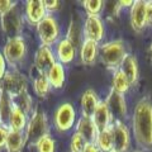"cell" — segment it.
<instances>
[{
	"mask_svg": "<svg viewBox=\"0 0 152 152\" xmlns=\"http://www.w3.org/2000/svg\"><path fill=\"white\" fill-rule=\"evenodd\" d=\"M27 145L24 132L9 131L4 150L7 152H22Z\"/></svg>",
	"mask_w": 152,
	"mask_h": 152,
	"instance_id": "23",
	"label": "cell"
},
{
	"mask_svg": "<svg viewBox=\"0 0 152 152\" xmlns=\"http://www.w3.org/2000/svg\"><path fill=\"white\" fill-rule=\"evenodd\" d=\"M15 4V1H10V0H0V17L10 10Z\"/></svg>",
	"mask_w": 152,
	"mask_h": 152,
	"instance_id": "34",
	"label": "cell"
},
{
	"mask_svg": "<svg viewBox=\"0 0 152 152\" xmlns=\"http://www.w3.org/2000/svg\"><path fill=\"white\" fill-rule=\"evenodd\" d=\"M91 119H93L98 131H103L113 124V117H112L110 112H109L107 103L104 100L99 102L98 107L95 108V110L91 115Z\"/></svg>",
	"mask_w": 152,
	"mask_h": 152,
	"instance_id": "16",
	"label": "cell"
},
{
	"mask_svg": "<svg viewBox=\"0 0 152 152\" xmlns=\"http://www.w3.org/2000/svg\"><path fill=\"white\" fill-rule=\"evenodd\" d=\"M133 152H145V151H142V150H134Z\"/></svg>",
	"mask_w": 152,
	"mask_h": 152,
	"instance_id": "41",
	"label": "cell"
},
{
	"mask_svg": "<svg viewBox=\"0 0 152 152\" xmlns=\"http://www.w3.org/2000/svg\"><path fill=\"white\" fill-rule=\"evenodd\" d=\"M99 102H100V100H99V98H98V94L95 93L93 89L85 90L84 94L81 95V100H80L83 117L91 118L93 113L95 110V108L98 107Z\"/></svg>",
	"mask_w": 152,
	"mask_h": 152,
	"instance_id": "21",
	"label": "cell"
},
{
	"mask_svg": "<svg viewBox=\"0 0 152 152\" xmlns=\"http://www.w3.org/2000/svg\"><path fill=\"white\" fill-rule=\"evenodd\" d=\"M99 55H100V60L103 65L108 70H110L112 72L115 70H119L122 61L127 55L124 42L122 39L105 42L104 45H102L100 50H99Z\"/></svg>",
	"mask_w": 152,
	"mask_h": 152,
	"instance_id": "4",
	"label": "cell"
},
{
	"mask_svg": "<svg viewBox=\"0 0 152 152\" xmlns=\"http://www.w3.org/2000/svg\"><path fill=\"white\" fill-rule=\"evenodd\" d=\"M34 67L38 71V74H46L50 67L56 62L55 52L52 47L39 46L34 53Z\"/></svg>",
	"mask_w": 152,
	"mask_h": 152,
	"instance_id": "13",
	"label": "cell"
},
{
	"mask_svg": "<svg viewBox=\"0 0 152 152\" xmlns=\"http://www.w3.org/2000/svg\"><path fill=\"white\" fill-rule=\"evenodd\" d=\"M110 152H117V151H115V150H113V151H110Z\"/></svg>",
	"mask_w": 152,
	"mask_h": 152,
	"instance_id": "42",
	"label": "cell"
},
{
	"mask_svg": "<svg viewBox=\"0 0 152 152\" xmlns=\"http://www.w3.org/2000/svg\"><path fill=\"white\" fill-rule=\"evenodd\" d=\"M37 36L42 46L52 47L61 39V29L58 20L55 15L47 14L42 20L36 26Z\"/></svg>",
	"mask_w": 152,
	"mask_h": 152,
	"instance_id": "5",
	"label": "cell"
},
{
	"mask_svg": "<svg viewBox=\"0 0 152 152\" xmlns=\"http://www.w3.org/2000/svg\"><path fill=\"white\" fill-rule=\"evenodd\" d=\"M28 122V115L20 110L18 107L14 105L12 109V113L9 115V119L7 123V127L9 131H18V132H24L26 126Z\"/></svg>",
	"mask_w": 152,
	"mask_h": 152,
	"instance_id": "22",
	"label": "cell"
},
{
	"mask_svg": "<svg viewBox=\"0 0 152 152\" xmlns=\"http://www.w3.org/2000/svg\"><path fill=\"white\" fill-rule=\"evenodd\" d=\"M131 26L136 32H142L147 27L146 23V1L143 0H137L133 1L129 13Z\"/></svg>",
	"mask_w": 152,
	"mask_h": 152,
	"instance_id": "14",
	"label": "cell"
},
{
	"mask_svg": "<svg viewBox=\"0 0 152 152\" xmlns=\"http://www.w3.org/2000/svg\"><path fill=\"white\" fill-rule=\"evenodd\" d=\"M46 15L47 12L42 0H28L26 1L23 18H24V22L27 24L36 27Z\"/></svg>",
	"mask_w": 152,
	"mask_h": 152,
	"instance_id": "12",
	"label": "cell"
},
{
	"mask_svg": "<svg viewBox=\"0 0 152 152\" xmlns=\"http://www.w3.org/2000/svg\"><path fill=\"white\" fill-rule=\"evenodd\" d=\"M66 39H69L71 43L76 47H80L84 41V36H83V26L80 24L79 19L72 18L70 22V26L67 28V34H66Z\"/></svg>",
	"mask_w": 152,
	"mask_h": 152,
	"instance_id": "25",
	"label": "cell"
},
{
	"mask_svg": "<svg viewBox=\"0 0 152 152\" xmlns=\"http://www.w3.org/2000/svg\"><path fill=\"white\" fill-rule=\"evenodd\" d=\"M94 145L102 152H110L114 150V138H113L112 126L98 132V136H96V140H95Z\"/></svg>",
	"mask_w": 152,
	"mask_h": 152,
	"instance_id": "24",
	"label": "cell"
},
{
	"mask_svg": "<svg viewBox=\"0 0 152 152\" xmlns=\"http://www.w3.org/2000/svg\"><path fill=\"white\" fill-rule=\"evenodd\" d=\"M75 56H76V48L69 39L61 38V39L56 43L55 57H56L57 62H60L64 66L70 65L75 60Z\"/></svg>",
	"mask_w": 152,
	"mask_h": 152,
	"instance_id": "15",
	"label": "cell"
},
{
	"mask_svg": "<svg viewBox=\"0 0 152 152\" xmlns=\"http://www.w3.org/2000/svg\"><path fill=\"white\" fill-rule=\"evenodd\" d=\"M76 123V110L71 103L60 104L53 114L55 128L61 133L72 129Z\"/></svg>",
	"mask_w": 152,
	"mask_h": 152,
	"instance_id": "8",
	"label": "cell"
},
{
	"mask_svg": "<svg viewBox=\"0 0 152 152\" xmlns=\"http://www.w3.org/2000/svg\"><path fill=\"white\" fill-rule=\"evenodd\" d=\"M132 131L137 146L142 151L152 150V100L142 98L136 104L132 118Z\"/></svg>",
	"mask_w": 152,
	"mask_h": 152,
	"instance_id": "1",
	"label": "cell"
},
{
	"mask_svg": "<svg viewBox=\"0 0 152 152\" xmlns=\"http://www.w3.org/2000/svg\"><path fill=\"white\" fill-rule=\"evenodd\" d=\"M86 141H85L79 133H74L70 141V152H83Z\"/></svg>",
	"mask_w": 152,
	"mask_h": 152,
	"instance_id": "32",
	"label": "cell"
},
{
	"mask_svg": "<svg viewBox=\"0 0 152 152\" xmlns=\"http://www.w3.org/2000/svg\"><path fill=\"white\" fill-rule=\"evenodd\" d=\"M118 5H119L121 8H131L133 5V1H119L118 3Z\"/></svg>",
	"mask_w": 152,
	"mask_h": 152,
	"instance_id": "39",
	"label": "cell"
},
{
	"mask_svg": "<svg viewBox=\"0 0 152 152\" xmlns=\"http://www.w3.org/2000/svg\"><path fill=\"white\" fill-rule=\"evenodd\" d=\"M42 1H43V5H45L47 14L53 15V13L60 9V1L58 0H42Z\"/></svg>",
	"mask_w": 152,
	"mask_h": 152,
	"instance_id": "33",
	"label": "cell"
},
{
	"mask_svg": "<svg viewBox=\"0 0 152 152\" xmlns=\"http://www.w3.org/2000/svg\"><path fill=\"white\" fill-rule=\"evenodd\" d=\"M114 150L117 152H128L131 148V131L123 122L114 121L112 124Z\"/></svg>",
	"mask_w": 152,
	"mask_h": 152,
	"instance_id": "11",
	"label": "cell"
},
{
	"mask_svg": "<svg viewBox=\"0 0 152 152\" xmlns=\"http://www.w3.org/2000/svg\"><path fill=\"white\" fill-rule=\"evenodd\" d=\"M0 88L14 99L18 95L28 91V79L18 69H8L0 81Z\"/></svg>",
	"mask_w": 152,
	"mask_h": 152,
	"instance_id": "7",
	"label": "cell"
},
{
	"mask_svg": "<svg viewBox=\"0 0 152 152\" xmlns=\"http://www.w3.org/2000/svg\"><path fill=\"white\" fill-rule=\"evenodd\" d=\"M119 70L122 71V74L126 76L127 80L129 81L131 86L136 85L138 81V62L137 58L131 53H127L123 58L122 64L119 66Z\"/></svg>",
	"mask_w": 152,
	"mask_h": 152,
	"instance_id": "18",
	"label": "cell"
},
{
	"mask_svg": "<svg viewBox=\"0 0 152 152\" xmlns=\"http://www.w3.org/2000/svg\"><path fill=\"white\" fill-rule=\"evenodd\" d=\"M83 152H100V151L98 150V147L95 146L94 143H86L85 147H84Z\"/></svg>",
	"mask_w": 152,
	"mask_h": 152,
	"instance_id": "38",
	"label": "cell"
},
{
	"mask_svg": "<svg viewBox=\"0 0 152 152\" xmlns=\"http://www.w3.org/2000/svg\"><path fill=\"white\" fill-rule=\"evenodd\" d=\"M0 126H1V122H0Z\"/></svg>",
	"mask_w": 152,
	"mask_h": 152,
	"instance_id": "43",
	"label": "cell"
},
{
	"mask_svg": "<svg viewBox=\"0 0 152 152\" xmlns=\"http://www.w3.org/2000/svg\"><path fill=\"white\" fill-rule=\"evenodd\" d=\"M76 133H79L83 138L86 141V143H94L95 140H96L98 136V129L95 127L94 122L91 118L88 117H80L77 121H76Z\"/></svg>",
	"mask_w": 152,
	"mask_h": 152,
	"instance_id": "17",
	"label": "cell"
},
{
	"mask_svg": "<svg viewBox=\"0 0 152 152\" xmlns=\"http://www.w3.org/2000/svg\"><path fill=\"white\" fill-rule=\"evenodd\" d=\"M83 7L88 15L100 17V13L104 8V1L102 0H84Z\"/></svg>",
	"mask_w": 152,
	"mask_h": 152,
	"instance_id": "30",
	"label": "cell"
},
{
	"mask_svg": "<svg viewBox=\"0 0 152 152\" xmlns=\"http://www.w3.org/2000/svg\"><path fill=\"white\" fill-rule=\"evenodd\" d=\"M104 102L107 103L113 119H115L118 122H123L127 118L128 108H127V102H126L124 95L118 94L115 91H113V90H110Z\"/></svg>",
	"mask_w": 152,
	"mask_h": 152,
	"instance_id": "10",
	"label": "cell"
},
{
	"mask_svg": "<svg viewBox=\"0 0 152 152\" xmlns=\"http://www.w3.org/2000/svg\"><path fill=\"white\" fill-rule=\"evenodd\" d=\"M8 127L5 126H0V151L4 150L5 147V141H7V137H8Z\"/></svg>",
	"mask_w": 152,
	"mask_h": 152,
	"instance_id": "35",
	"label": "cell"
},
{
	"mask_svg": "<svg viewBox=\"0 0 152 152\" xmlns=\"http://www.w3.org/2000/svg\"><path fill=\"white\" fill-rule=\"evenodd\" d=\"M33 91L38 98H46L51 91V85L46 74H37L33 79Z\"/></svg>",
	"mask_w": 152,
	"mask_h": 152,
	"instance_id": "28",
	"label": "cell"
},
{
	"mask_svg": "<svg viewBox=\"0 0 152 152\" xmlns=\"http://www.w3.org/2000/svg\"><path fill=\"white\" fill-rule=\"evenodd\" d=\"M0 28L7 38L23 36L22 33L24 28V18L18 7V3L9 12L0 17Z\"/></svg>",
	"mask_w": 152,
	"mask_h": 152,
	"instance_id": "6",
	"label": "cell"
},
{
	"mask_svg": "<svg viewBox=\"0 0 152 152\" xmlns=\"http://www.w3.org/2000/svg\"><path fill=\"white\" fill-rule=\"evenodd\" d=\"M46 76L48 79L51 89H62L65 85V80H66L65 66L56 61L50 67V70L46 72Z\"/></svg>",
	"mask_w": 152,
	"mask_h": 152,
	"instance_id": "20",
	"label": "cell"
},
{
	"mask_svg": "<svg viewBox=\"0 0 152 152\" xmlns=\"http://www.w3.org/2000/svg\"><path fill=\"white\" fill-rule=\"evenodd\" d=\"M47 134H50L48 117L42 109H34L28 117V122L24 129L27 145L36 146L37 142Z\"/></svg>",
	"mask_w": 152,
	"mask_h": 152,
	"instance_id": "2",
	"label": "cell"
},
{
	"mask_svg": "<svg viewBox=\"0 0 152 152\" xmlns=\"http://www.w3.org/2000/svg\"><path fill=\"white\" fill-rule=\"evenodd\" d=\"M7 71H8V65L5 62V58H4L1 51H0V81L3 80V77H4V75H5Z\"/></svg>",
	"mask_w": 152,
	"mask_h": 152,
	"instance_id": "36",
	"label": "cell"
},
{
	"mask_svg": "<svg viewBox=\"0 0 152 152\" xmlns=\"http://www.w3.org/2000/svg\"><path fill=\"white\" fill-rule=\"evenodd\" d=\"M105 34V27L100 17L88 15L83 24V36L84 39H90L94 42H100Z\"/></svg>",
	"mask_w": 152,
	"mask_h": 152,
	"instance_id": "9",
	"label": "cell"
},
{
	"mask_svg": "<svg viewBox=\"0 0 152 152\" xmlns=\"http://www.w3.org/2000/svg\"><path fill=\"white\" fill-rule=\"evenodd\" d=\"M148 51H150V57H151V61H152V43L150 45V50Z\"/></svg>",
	"mask_w": 152,
	"mask_h": 152,
	"instance_id": "40",
	"label": "cell"
},
{
	"mask_svg": "<svg viewBox=\"0 0 152 152\" xmlns=\"http://www.w3.org/2000/svg\"><path fill=\"white\" fill-rule=\"evenodd\" d=\"M13 107H14L13 98L0 88V122H1V126L7 127Z\"/></svg>",
	"mask_w": 152,
	"mask_h": 152,
	"instance_id": "26",
	"label": "cell"
},
{
	"mask_svg": "<svg viewBox=\"0 0 152 152\" xmlns=\"http://www.w3.org/2000/svg\"><path fill=\"white\" fill-rule=\"evenodd\" d=\"M37 152H56V141L51 134L42 137L36 143Z\"/></svg>",
	"mask_w": 152,
	"mask_h": 152,
	"instance_id": "31",
	"label": "cell"
},
{
	"mask_svg": "<svg viewBox=\"0 0 152 152\" xmlns=\"http://www.w3.org/2000/svg\"><path fill=\"white\" fill-rule=\"evenodd\" d=\"M1 53L5 58L8 69H18L23 65L28 55L27 41L23 36L7 38Z\"/></svg>",
	"mask_w": 152,
	"mask_h": 152,
	"instance_id": "3",
	"label": "cell"
},
{
	"mask_svg": "<svg viewBox=\"0 0 152 152\" xmlns=\"http://www.w3.org/2000/svg\"><path fill=\"white\" fill-rule=\"evenodd\" d=\"M146 23L152 26V1H146Z\"/></svg>",
	"mask_w": 152,
	"mask_h": 152,
	"instance_id": "37",
	"label": "cell"
},
{
	"mask_svg": "<svg viewBox=\"0 0 152 152\" xmlns=\"http://www.w3.org/2000/svg\"><path fill=\"white\" fill-rule=\"evenodd\" d=\"M131 89V84L127 80V77L122 74L121 70H115L113 71V79H112V89L113 91H115L118 94L124 95L126 93L129 91Z\"/></svg>",
	"mask_w": 152,
	"mask_h": 152,
	"instance_id": "27",
	"label": "cell"
},
{
	"mask_svg": "<svg viewBox=\"0 0 152 152\" xmlns=\"http://www.w3.org/2000/svg\"><path fill=\"white\" fill-rule=\"evenodd\" d=\"M13 102H14V105L18 107L20 110L24 112L28 117H29L32 114V112L34 110V107H33V99H32L31 94L28 91L18 95L17 98L13 99Z\"/></svg>",
	"mask_w": 152,
	"mask_h": 152,
	"instance_id": "29",
	"label": "cell"
},
{
	"mask_svg": "<svg viewBox=\"0 0 152 152\" xmlns=\"http://www.w3.org/2000/svg\"><path fill=\"white\" fill-rule=\"evenodd\" d=\"M99 56V43L90 39H84L80 46V60L85 66L95 65Z\"/></svg>",
	"mask_w": 152,
	"mask_h": 152,
	"instance_id": "19",
	"label": "cell"
}]
</instances>
